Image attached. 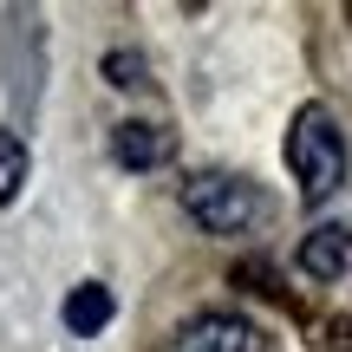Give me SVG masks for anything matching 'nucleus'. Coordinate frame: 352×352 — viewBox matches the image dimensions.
<instances>
[{
    "label": "nucleus",
    "instance_id": "4",
    "mask_svg": "<svg viewBox=\"0 0 352 352\" xmlns=\"http://www.w3.org/2000/svg\"><path fill=\"white\" fill-rule=\"evenodd\" d=\"M111 157L124 170H157V164L176 157V138H170L164 124H118L111 131Z\"/></svg>",
    "mask_w": 352,
    "mask_h": 352
},
{
    "label": "nucleus",
    "instance_id": "7",
    "mask_svg": "<svg viewBox=\"0 0 352 352\" xmlns=\"http://www.w3.org/2000/svg\"><path fill=\"white\" fill-rule=\"evenodd\" d=\"M26 183V144L13 138V131H0V202H13Z\"/></svg>",
    "mask_w": 352,
    "mask_h": 352
},
{
    "label": "nucleus",
    "instance_id": "6",
    "mask_svg": "<svg viewBox=\"0 0 352 352\" xmlns=\"http://www.w3.org/2000/svg\"><path fill=\"white\" fill-rule=\"evenodd\" d=\"M65 327L85 340V333H104L111 327V287H98V280H85V287H72V300H65Z\"/></svg>",
    "mask_w": 352,
    "mask_h": 352
},
{
    "label": "nucleus",
    "instance_id": "1",
    "mask_svg": "<svg viewBox=\"0 0 352 352\" xmlns=\"http://www.w3.org/2000/svg\"><path fill=\"white\" fill-rule=\"evenodd\" d=\"M287 170L300 176V189L314 202H327L346 183V138H340L327 104H300V118L287 131Z\"/></svg>",
    "mask_w": 352,
    "mask_h": 352
},
{
    "label": "nucleus",
    "instance_id": "3",
    "mask_svg": "<svg viewBox=\"0 0 352 352\" xmlns=\"http://www.w3.org/2000/svg\"><path fill=\"white\" fill-rule=\"evenodd\" d=\"M176 352H274V346H267V333L248 327L241 314H202V320L183 327Z\"/></svg>",
    "mask_w": 352,
    "mask_h": 352
},
{
    "label": "nucleus",
    "instance_id": "5",
    "mask_svg": "<svg viewBox=\"0 0 352 352\" xmlns=\"http://www.w3.org/2000/svg\"><path fill=\"white\" fill-rule=\"evenodd\" d=\"M300 267H307L314 280H340V274H352V228H340V222L314 228V235L300 241Z\"/></svg>",
    "mask_w": 352,
    "mask_h": 352
},
{
    "label": "nucleus",
    "instance_id": "2",
    "mask_svg": "<svg viewBox=\"0 0 352 352\" xmlns=\"http://www.w3.org/2000/svg\"><path fill=\"white\" fill-rule=\"evenodd\" d=\"M183 209L196 215L209 235H241V228H261L267 215H274V202H267L261 183H248V176H196V183L183 189Z\"/></svg>",
    "mask_w": 352,
    "mask_h": 352
}]
</instances>
